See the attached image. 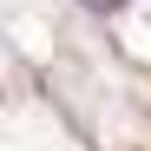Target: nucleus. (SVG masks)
Wrapping results in <instances>:
<instances>
[{
    "instance_id": "nucleus-1",
    "label": "nucleus",
    "mask_w": 151,
    "mask_h": 151,
    "mask_svg": "<svg viewBox=\"0 0 151 151\" xmlns=\"http://www.w3.org/2000/svg\"><path fill=\"white\" fill-rule=\"evenodd\" d=\"M79 7H86V13H118L125 0H79Z\"/></svg>"
}]
</instances>
